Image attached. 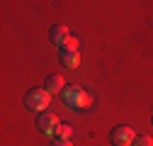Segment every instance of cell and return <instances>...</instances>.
Instances as JSON below:
<instances>
[{"instance_id":"1","label":"cell","mask_w":153,"mask_h":146,"mask_svg":"<svg viewBox=\"0 0 153 146\" xmlns=\"http://www.w3.org/2000/svg\"><path fill=\"white\" fill-rule=\"evenodd\" d=\"M61 95H63V102L68 107H75V110H85L92 105V95L80 85H66V90Z\"/></svg>"},{"instance_id":"2","label":"cell","mask_w":153,"mask_h":146,"mask_svg":"<svg viewBox=\"0 0 153 146\" xmlns=\"http://www.w3.org/2000/svg\"><path fill=\"white\" fill-rule=\"evenodd\" d=\"M49 102H51V93L46 88H32L27 93V98H25V105L32 112H46Z\"/></svg>"},{"instance_id":"3","label":"cell","mask_w":153,"mask_h":146,"mask_svg":"<svg viewBox=\"0 0 153 146\" xmlns=\"http://www.w3.org/2000/svg\"><path fill=\"white\" fill-rule=\"evenodd\" d=\"M136 132L131 129V127H124V124H119V127H114L112 129V144L114 146H131L134 141H136Z\"/></svg>"},{"instance_id":"4","label":"cell","mask_w":153,"mask_h":146,"mask_svg":"<svg viewBox=\"0 0 153 146\" xmlns=\"http://www.w3.org/2000/svg\"><path fill=\"white\" fill-rule=\"evenodd\" d=\"M36 124H39V129L44 132V134H56V129H59V127H61V119L59 117H56L53 112H42L39 115V122H36Z\"/></svg>"},{"instance_id":"5","label":"cell","mask_w":153,"mask_h":146,"mask_svg":"<svg viewBox=\"0 0 153 146\" xmlns=\"http://www.w3.org/2000/svg\"><path fill=\"white\" fill-rule=\"evenodd\" d=\"M49 36H51V42H53L56 46H61V49H63V44L71 39V32H68L66 25H56V27H51Z\"/></svg>"},{"instance_id":"6","label":"cell","mask_w":153,"mask_h":146,"mask_svg":"<svg viewBox=\"0 0 153 146\" xmlns=\"http://www.w3.org/2000/svg\"><path fill=\"white\" fill-rule=\"evenodd\" d=\"M66 80H63V76H59V73H51V76H46V90L49 93H63L66 90V85H63Z\"/></svg>"},{"instance_id":"7","label":"cell","mask_w":153,"mask_h":146,"mask_svg":"<svg viewBox=\"0 0 153 146\" xmlns=\"http://www.w3.org/2000/svg\"><path fill=\"white\" fill-rule=\"evenodd\" d=\"M61 63L68 66V68L80 66V54L78 51H61Z\"/></svg>"},{"instance_id":"8","label":"cell","mask_w":153,"mask_h":146,"mask_svg":"<svg viewBox=\"0 0 153 146\" xmlns=\"http://www.w3.org/2000/svg\"><path fill=\"white\" fill-rule=\"evenodd\" d=\"M61 51H78V36H71V39L63 44Z\"/></svg>"},{"instance_id":"9","label":"cell","mask_w":153,"mask_h":146,"mask_svg":"<svg viewBox=\"0 0 153 146\" xmlns=\"http://www.w3.org/2000/svg\"><path fill=\"white\" fill-rule=\"evenodd\" d=\"M68 136H71V127L61 124L59 129H56V139H68Z\"/></svg>"},{"instance_id":"10","label":"cell","mask_w":153,"mask_h":146,"mask_svg":"<svg viewBox=\"0 0 153 146\" xmlns=\"http://www.w3.org/2000/svg\"><path fill=\"white\" fill-rule=\"evenodd\" d=\"M134 146H153V139H151V136H136Z\"/></svg>"},{"instance_id":"11","label":"cell","mask_w":153,"mask_h":146,"mask_svg":"<svg viewBox=\"0 0 153 146\" xmlns=\"http://www.w3.org/2000/svg\"><path fill=\"white\" fill-rule=\"evenodd\" d=\"M51 146H73V141H68V139H53Z\"/></svg>"},{"instance_id":"12","label":"cell","mask_w":153,"mask_h":146,"mask_svg":"<svg viewBox=\"0 0 153 146\" xmlns=\"http://www.w3.org/2000/svg\"><path fill=\"white\" fill-rule=\"evenodd\" d=\"M151 122H153V119H151Z\"/></svg>"}]
</instances>
